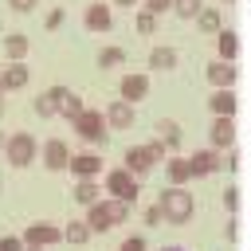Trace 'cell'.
<instances>
[{"label": "cell", "instance_id": "30", "mask_svg": "<svg viewBox=\"0 0 251 251\" xmlns=\"http://www.w3.org/2000/svg\"><path fill=\"white\" fill-rule=\"evenodd\" d=\"M133 27H137V35H149V31H157V16L141 8V12H137V24H133Z\"/></svg>", "mask_w": 251, "mask_h": 251}, {"label": "cell", "instance_id": "10", "mask_svg": "<svg viewBox=\"0 0 251 251\" xmlns=\"http://www.w3.org/2000/svg\"><path fill=\"white\" fill-rule=\"evenodd\" d=\"M27 51H31V39H27L24 31H8V35H4V59H8V63H24Z\"/></svg>", "mask_w": 251, "mask_h": 251}, {"label": "cell", "instance_id": "18", "mask_svg": "<svg viewBox=\"0 0 251 251\" xmlns=\"http://www.w3.org/2000/svg\"><path fill=\"white\" fill-rule=\"evenodd\" d=\"M82 24H86V31H110V8L106 4H90L86 12H82Z\"/></svg>", "mask_w": 251, "mask_h": 251}, {"label": "cell", "instance_id": "28", "mask_svg": "<svg viewBox=\"0 0 251 251\" xmlns=\"http://www.w3.org/2000/svg\"><path fill=\"white\" fill-rule=\"evenodd\" d=\"M122 63H126V51H122V47H102V51H98V67H102V71L122 67Z\"/></svg>", "mask_w": 251, "mask_h": 251}, {"label": "cell", "instance_id": "8", "mask_svg": "<svg viewBox=\"0 0 251 251\" xmlns=\"http://www.w3.org/2000/svg\"><path fill=\"white\" fill-rule=\"evenodd\" d=\"M106 126H110V129H129V126H133V102H126V98L110 102V106H106Z\"/></svg>", "mask_w": 251, "mask_h": 251}, {"label": "cell", "instance_id": "20", "mask_svg": "<svg viewBox=\"0 0 251 251\" xmlns=\"http://www.w3.org/2000/svg\"><path fill=\"white\" fill-rule=\"evenodd\" d=\"M196 24H200V31H212V35L227 27V24H224V12H220V8H200Z\"/></svg>", "mask_w": 251, "mask_h": 251}, {"label": "cell", "instance_id": "19", "mask_svg": "<svg viewBox=\"0 0 251 251\" xmlns=\"http://www.w3.org/2000/svg\"><path fill=\"white\" fill-rule=\"evenodd\" d=\"M208 110H212L216 118H231V114H235V94H231V90H216V94H208Z\"/></svg>", "mask_w": 251, "mask_h": 251}, {"label": "cell", "instance_id": "12", "mask_svg": "<svg viewBox=\"0 0 251 251\" xmlns=\"http://www.w3.org/2000/svg\"><path fill=\"white\" fill-rule=\"evenodd\" d=\"M204 75H208V82H212L216 90H227V86L235 82V67H231L227 59H216V63H208V71H204Z\"/></svg>", "mask_w": 251, "mask_h": 251}, {"label": "cell", "instance_id": "17", "mask_svg": "<svg viewBox=\"0 0 251 251\" xmlns=\"http://www.w3.org/2000/svg\"><path fill=\"white\" fill-rule=\"evenodd\" d=\"M27 78H31L27 63H8V67L0 71V86H4V90H20V86H27Z\"/></svg>", "mask_w": 251, "mask_h": 251}, {"label": "cell", "instance_id": "42", "mask_svg": "<svg viewBox=\"0 0 251 251\" xmlns=\"http://www.w3.org/2000/svg\"><path fill=\"white\" fill-rule=\"evenodd\" d=\"M165 251H184V247H165Z\"/></svg>", "mask_w": 251, "mask_h": 251}, {"label": "cell", "instance_id": "23", "mask_svg": "<svg viewBox=\"0 0 251 251\" xmlns=\"http://www.w3.org/2000/svg\"><path fill=\"white\" fill-rule=\"evenodd\" d=\"M157 141H165L169 149H176V145H180V126H176L173 118H161V122H157Z\"/></svg>", "mask_w": 251, "mask_h": 251}, {"label": "cell", "instance_id": "43", "mask_svg": "<svg viewBox=\"0 0 251 251\" xmlns=\"http://www.w3.org/2000/svg\"><path fill=\"white\" fill-rule=\"evenodd\" d=\"M0 192H4V180H0Z\"/></svg>", "mask_w": 251, "mask_h": 251}, {"label": "cell", "instance_id": "6", "mask_svg": "<svg viewBox=\"0 0 251 251\" xmlns=\"http://www.w3.org/2000/svg\"><path fill=\"white\" fill-rule=\"evenodd\" d=\"M39 161H43L51 173H63V169L71 165V149H67V141H63V137H47V141L39 145Z\"/></svg>", "mask_w": 251, "mask_h": 251}, {"label": "cell", "instance_id": "36", "mask_svg": "<svg viewBox=\"0 0 251 251\" xmlns=\"http://www.w3.org/2000/svg\"><path fill=\"white\" fill-rule=\"evenodd\" d=\"M35 4H39V0H8V8H12V12H31Z\"/></svg>", "mask_w": 251, "mask_h": 251}, {"label": "cell", "instance_id": "39", "mask_svg": "<svg viewBox=\"0 0 251 251\" xmlns=\"http://www.w3.org/2000/svg\"><path fill=\"white\" fill-rule=\"evenodd\" d=\"M4 94H8V90H4V86H0V118H4Z\"/></svg>", "mask_w": 251, "mask_h": 251}, {"label": "cell", "instance_id": "40", "mask_svg": "<svg viewBox=\"0 0 251 251\" xmlns=\"http://www.w3.org/2000/svg\"><path fill=\"white\" fill-rule=\"evenodd\" d=\"M4 141H8V137H4V133H0V153H4Z\"/></svg>", "mask_w": 251, "mask_h": 251}, {"label": "cell", "instance_id": "7", "mask_svg": "<svg viewBox=\"0 0 251 251\" xmlns=\"http://www.w3.org/2000/svg\"><path fill=\"white\" fill-rule=\"evenodd\" d=\"M20 239H24V247H55V243H63V227H55V224H27V231Z\"/></svg>", "mask_w": 251, "mask_h": 251}, {"label": "cell", "instance_id": "26", "mask_svg": "<svg viewBox=\"0 0 251 251\" xmlns=\"http://www.w3.org/2000/svg\"><path fill=\"white\" fill-rule=\"evenodd\" d=\"M216 39H220V59H227V63H231V59L239 55V39H235L227 27H224V31H216Z\"/></svg>", "mask_w": 251, "mask_h": 251}, {"label": "cell", "instance_id": "21", "mask_svg": "<svg viewBox=\"0 0 251 251\" xmlns=\"http://www.w3.org/2000/svg\"><path fill=\"white\" fill-rule=\"evenodd\" d=\"M149 67L153 71H173L176 67V47H153L149 51Z\"/></svg>", "mask_w": 251, "mask_h": 251}, {"label": "cell", "instance_id": "32", "mask_svg": "<svg viewBox=\"0 0 251 251\" xmlns=\"http://www.w3.org/2000/svg\"><path fill=\"white\" fill-rule=\"evenodd\" d=\"M161 220H165V212H161V204H149V208H145V224H153V227H157Z\"/></svg>", "mask_w": 251, "mask_h": 251}, {"label": "cell", "instance_id": "11", "mask_svg": "<svg viewBox=\"0 0 251 251\" xmlns=\"http://www.w3.org/2000/svg\"><path fill=\"white\" fill-rule=\"evenodd\" d=\"M157 161H153V153H149V145H129L126 149V169L133 173V176H141V173H149Z\"/></svg>", "mask_w": 251, "mask_h": 251}, {"label": "cell", "instance_id": "13", "mask_svg": "<svg viewBox=\"0 0 251 251\" xmlns=\"http://www.w3.org/2000/svg\"><path fill=\"white\" fill-rule=\"evenodd\" d=\"M118 90H122V98H126V102H141V98L149 94V75H126Z\"/></svg>", "mask_w": 251, "mask_h": 251}, {"label": "cell", "instance_id": "2", "mask_svg": "<svg viewBox=\"0 0 251 251\" xmlns=\"http://www.w3.org/2000/svg\"><path fill=\"white\" fill-rule=\"evenodd\" d=\"M161 212H165V224H188L192 220V212H196V200H192V192L188 188H180V184H169L165 192H161Z\"/></svg>", "mask_w": 251, "mask_h": 251}, {"label": "cell", "instance_id": "37", "mask_svg": "<svg viewBox=\"0 0 251 251\" xmlns=\"http://www.w3.org/2000/svg\"><path fill=\"white\" fill-rule=\"evenodd\" d=\"M224 204H227V212H235V208H239V192L227 188V192H224Z\"/></svg>", "mask_w": 251, "mask_h": 251}, {"label": "cell", "instance_id": "15", "mask_svg": "<svg viewBox=\"0 0 251 251\" xmlns=\"http://www.w3.org/2000/svg\"><path fill=\"white\" fill-rule=\"evenodd\" d=\"M231 137H235L231 118H216V122L208 126V141H212V149H227V145H231Z\"/></svg>", "mask_w": 251, "mask_h": 251}, {"label": "cell", "instance_id": "9", "mask_svg": "<svg viewBox=\"0 0 251 251\" xmlns=\"http://www.w3.org/2000/svg\"><path fill=\"white\" fill-rule=\"evenodd\" d=\"M75 176H98V169H102V157L94 153V149H82V153H71V165H67Z\"/></svg>", "mask_w": 251, "mask_h": 251}, {"label": "cell", "instance_id": "27", "mask_svg": "<svg viewBox=\"0 0 251 251\" xmlns=\"http://www.w3.org/2000/svg\"><path fill=\"white\" fill-rule=\"evenodd\" d=\"M63 239H67V243H86V239H90V227H86V220H71V224L63 227Z\"/></svg>", "mask_w": 251, "mask_h": 251}, {"label": "cell", "instance_id": "25", "mask_svg": "<svg viewBox=\"0 0 251 251\" xmlns=\"http://www.w3.org/2000/svg\"><path fill=\"white\" fill-rule=\"evenodd\" d=\"M75 200H78V204H94V200H98V184H94V176H78V184H75Z\"/></svg>", "mask_w": 251, "mask_h": 251}, {"label": "cell", "instance_id": "22", "mask_svg": "<svg viewBox=\"0 0 251 251\" xmlns=\"http://www.w3.org/2000/svg\"><path fill=\"white\" fill-rule=\"evenodd\" d=\"M165 176H169V184H184V180L192 176V169H188V157H169V165H165Z\"/></svg>", "mask_w": 251, "mask_h": 251}, {"label": "cell", "instance_id": "41", "mask_svg": "<svg viewBox=\"0 0 251 251\" xmlns=\"http://www.w3.org/2000/svg\"><path fill=\"white\" fill-rule=\"evenodd\" d=\"M24 251H43V247H24Z\"/></svg>", "mask_w": 251, "mask_h": 251}, {"label": "cell", "instance_id": "35", "mask_svg": "<svg viewBox=\"0 0 251 251\" xmlns=\"http://www.w3.org/2000/svg\"><path fill=\"white\" fill-rule=\"evenodd\" d=\"M118 251H149V247H145V239H141V235H129V239L118 247Z\"/></svg>", "mask_w": 251, "mask_h": 251}, {"label": "cell", "instance_id": "38", "mask_svg": "<svg viewBox=\"0 0 251 251\" xmlns=\"http://www.w3.org/2000/svg\"><path fill=\"white\" fill-rule=\"evenodd\" d=\"M114 4H122V8H133V4H137V0H114Z\"/></svg>", "mask_w": 251, "mask_h": 251}, {"label": "cell", "instance_id": "31", "mask_svg": "<svg viewBox=\"0 0 251 251\" xmlns=\"http://www.w3.org/2000/svg\"><path fill=\"white\" fill-rule=\"evenodd\" d=\"M63 20H67V12H63V8H51V12H47V20H43V24H47V31H55V27H59V24H63Z\"/></svg>", "mask_w": 251, "mask_h": 251}, {"label": "cell", "instance_id": "24", "mask_svg": "<svg viewBox=\"0 0 251 251\" xmlns=\"http://www.w3.org/2000/svg\"><path fill=\"white\" fill-rule=\"evenodd\" d=\"M82 110H86V106H82V98H78L75 90H63V102H59V114H63L67 122H75V118H78Z\"/></svg>", "mask_w": 251, "mask_h": 251}, {"label": "cell", "instance_id": "34", "mask_svg": "<svg viewBox=\"0 0 251 251\" xmlns=\"http://www.w3.org/2000/svg\"><path fill=\"white\" fill-rule=\"evenodd\" d=\"M0 251H24V239L20 235H4L0 239Z\"/></svg>", "mask_w": 251, "mask_h": 251}, {"label": "cell", "instance_id": "3", "mask_svg": "<svg viewBox=\"0 0 251 251\" xmlns=\"http://www.w3.org/2000/svg\"><path fill=\"white\" fill-rule=\"evenodd\" d=\"M4 157H8L12 169H27V165L39 157V141H35L31 133H12V137L4 141Z\"/></svg>", "mask_w": 251, "mask_h": 251}, {"label": "cell", "instance_id": "14", "mask_svg": "<svg viewBox=\"0 0 251 251\" xmlns=\"http://www.w3.org/2000/svg\"><path fill=\"white\" fill-rule=\"evenodd\" d=\"M63 90H67V86H51V90L35 94V114H39V118H55V114H59V102H63Z\"/></svg>", "mask_w": 251, "mask_h": 251}, {"label": "cell", "instance_id": "29", "mask_svg": "<svg viewBox=\"0 0 251 251\" xmlns=\"http://www.w3.org/2000/svg\"><path fill=\"white\" fill-rule=\"evenodd\" d=\"M200 0H173V12L180 16V20H192V16H200Z\"/></svg>", "mask_w": 251, "mask_h": 251}, {"label": "cell", "instance_id": "16", "mask_svg": "<svg viewBox=\"0 0 251 251\" xmlns=\"http://www.w3.org/2000/svg\"><path fill=\"white\" fill-rule=\"evenodd\" d=\"M188 169H192V176H208V173L220 169V153L216 149H200V153L188 157Z\"/></svg>", "mask_w": 251, "mask_h": 251}, {"label": "cell", "instance_id": "5", "mask_svg": "<svg viewBox=\"0 0 251 251\" xmlns=\"http://www.w3.org/2000/svg\"><path fill=\"white\" fill-rule=\"evenodd\" d=\"M106 192L118 196V200H126V204H133L137 192H141V184H137V176L122 165V169H110V176H106Z\"/></svg>", "mask_w": 251, "mask_h": 251}, {"label": "cell", "instance_id": "33", "mask_svg": "<svg viewBox=\"0 0 251 251\" xmlns=\"http://www.w3.org/2000/svg\"><path fill=\"white\" fill-rule=\"evenodd\" d=\"M169 8H173V0H145V12H153V16H161Z\"/></svg>", "mask_w": 251, "mask_h": 251}, {"label": "cell", "instance_id": "4", "mask_svg": "<svg viewBox=\"0 0 251 251\" xmlns=\"http://www.w3.org/2000/svg\"><path fill=\"white\" fill-rule=\"evenodd\" d=\"M106 114H98V110H82L78 118H75V133L86 141V145H102L106 141Z\"/></svg>", "mask_w": 251, "mask_h": 251}, {"label": "cell", "instance_id": "1", "mask_svg": "<svg viewBox=\"0 0 251 251\" xmlns=\"http://www.w3.org/2000/svg\"><path fill=\"white\" fill-rule=\"evenodd\" d=\"M122 220H129V204L126 200H118V196H110V200H94V204H86V227L90 231H110L114 224H122Z\"/></svg>", "mask_w": 251, "mask_h": 251}]
</instances>
